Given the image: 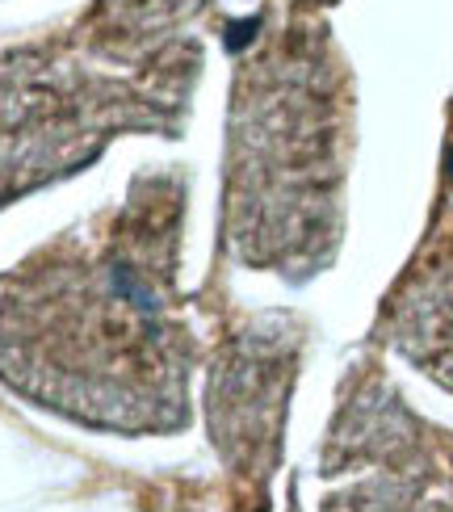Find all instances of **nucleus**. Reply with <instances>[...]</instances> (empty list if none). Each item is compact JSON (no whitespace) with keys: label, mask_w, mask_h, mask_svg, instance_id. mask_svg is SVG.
<instances>
[{"label":"nucleus","mask_w":453,"mask_h":512,"mask_svg":"<svg viewBox=\"0 0 453 512\" xmlns=\"http://www.w3.org/2000/svg\"><path fill=\"white\" fill-rule=\"evenodd\" d=\"M164 219L26 265L0 303V378L42 408L118 433L181 420L185 332L172 324Z\"/></svg>","instance_id":"obj_1"}]
</instances>
